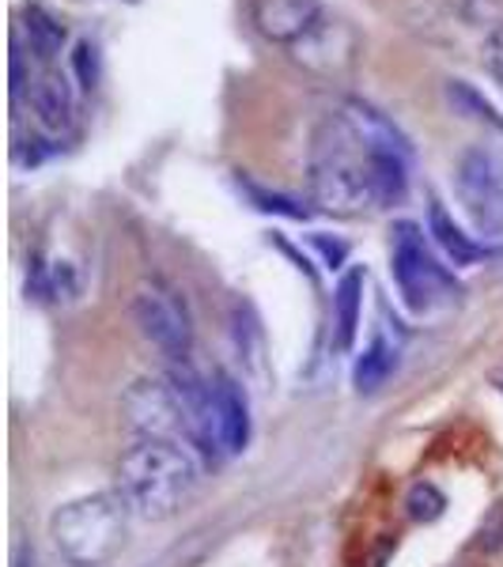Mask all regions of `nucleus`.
Segmentation results:
<instances>
[{
  "label": "nucleus",
  "instance_id": "1",
  "mask_svg": "<svg viewBox=\"0 0 503 567\" xmlns=\"http://www.w3.org/2000/svg\"><path fill=\"white\" fill-rule=\"evenodd\" d=\"M374 152H387V148H371L345 122L341 110L326 114L318 122L315 136H310V155H307L310 200L322 213L333 216H360L368 208H379V200H374V178H371Z\"/></svg>",
  "mask_w": 503,
  "mask_h": 567
},
{
  "label": "nucleus",
  "instance_id": "2",
  "mask_svg": "<svg viewBox=\"0 0 503 567\" xmlns=\"http://www.w3.org/2000/svg\"><path fill=\"white\" fill-rule=\"evenodd\" d=\"M197 488V465L189 454L163 439H141L122 454L117 492L144 523H167L189 503Z\"/></svg>",
  "mask_w": 503,
  "mask_h": 567
},
{
  "label": "nucleus",
  "instance_id": "3",
  "mask_svg": "<svg viewBox=\"0 0 503 567\" xmlns=\"http://www.w3.org/2000/svg\"><path fill=\"white\" fill-rule=\"evenodd\" d=\"M130 503L122 492H99V496L72 499L53 511L50 537L61 560L72 567H103L125 548L130 537Z\"/></svg>",
  "mask_w": 503,
  "mask_h": 567
},
{
  "label": "nucleus",
  "instance_id": "4",
  "mask_svg": "<svg viewBox=\"0 0 503 567\" xmlns=\"http://www.w3.org/2000/svg\"><path fill=\"white\" fill-rule=\"evenodd\" d=\"M390 277H394L401 299L409 310L428 315L435 307H446L462 296L459 280L435 261V254L428 250L424 231L409 219L394 224V239H390Z\"/></svg>",
  "mask_w": 503,
  "mask_h": 567
},
{
  "label": "nucleus",
  "instance_id": "5",
  "mask_svg": "<svg viewBox=\"0 0 503 567\" xmlns=\"http://www.w3.org/2000/svg\"><path fill=\"white\" fill-rule=\"evenodd\" d=\"M454 189L481 235H503V155L473 144L454 163Z\"/></svg>",
  "mask_w": 503,
  "mask_h": 567
},
{
  "label": "nucleus",
  "instance_id": "6",
  "mask_svg": "<svg viewBox=\"0 0 503 567\" xmlns=\"http://www.w3.org/2000/svg\"><path fill=\"white\" fill-rule=\"evenodd\" d=\"M133 318L141 333L171 360H186L194 349V322H189V307L171 284L148 280L136 288L133 296Z\"/></svg>",
  "mask_w": 503,
  "mask_h": 567
},
{
  "label": "nucleus",
  "instance_id": "7",
  "mask_svg": "<svg viewBox=\"0 0 503 567\" xmlns=\"http://www.w3.org/2000/svg\"><path fill=\"white\" fill-rule=\"evenodd\" d=\"M175 401L182 409V424H186V439L197 446L205 458H219L224 451V435H219V405H216V386H208L201 374L189 368L186 360H178L167 374Z\"/></svg>",
  "mask_w": 503,
  "mask_h": 567
},
{
  "label": "nucleus",
  "instance_id": "8",
  "mask_svg": "<svg viewBox=\"0 0 503 567\" xmlns=\"http://www.w3.org/2000/svg\"><path fill=\"white\" fill-rule=\"evenodd\" d=\"M125 420H130L133 432H141L144 439H163V443H175L186 435L182 424V409L175 401L171 382L160 379H136L122 398Z\"/></svg>",
  "mask_w": 503,
  "mask_h": 567
},
{
  "label": "nucleus",
  "instance_id": "9",
  "mask_svg": "<svg viewBox=\"0 0 503 567\" xmlns=\"http://www.w3.org/2000/svg\"><path fill=\"white\" fill-rule=\"evenodd\" d=\"M254 31L265 42L304 45L322 27V0H246Z\"/></svg>",
  "mask_w": 503,
  "mask_h": 567
},
{
  "label": "nucleus",
  "instance_id": "10",
  "mask_svg": "<svg viewBox=\"0 0 503 567\" xmlns=\"http://www.w3.org/2000/svg\"><path fill=\"white\" fill-rule=\"evenodd\" d=\"M31 106H34V114H39L45 133H65L72 125V114H76V91H72L65 72L50 69L42 80H34Z\"/></svg>",
  "mask_w": 503,
  "mask_h": 567
},
{
  "label": "nucleus",
  "instance_id": "11",
  "mask_svg": "<svg viewBox=\"0 0 503 567\" xmlns=\"http://www.w3.org/2000/svg\"><path fill=\"white\" fill-rule=\"evenodd\" d=\"M216 405H219V435L227 454H243L250 443V401L246 390L227 374H216Z\"/></svg>",
  "mask_w": 503,
  "mask_h": 567
},
{
  "label": "nucleus",
  "instance_id": "12",
  "mask_svg": "<svg viewBox=\"0 0 503 567\" xmlns=\"http://www.w3.org/2000/svg\"><path fill=\"white\" fill-rule=\"evenodd\" d=\"M428 231H432V239L439 243V250L451 258V265H459V269H465V265H478L489 258V246L484 243H473L470 235L462 231L459 224H454V216L446 213L439 200H432L428 205Z\"/></svg>",
  "mask_w": 503,
  "mask_h": 567
},
{
  "label": "nucleus",
  "instance_id": "13",
  "mask_svg": "<svg viewBox=\"0 0 503 567\" xmlns=\"http://www.w3.org/2000/svg\"><path fill=\"white\" fill-rule=\"evenodd\" d=\"M360 307H363V269H349L333 288V349L349 352L360 329Z\"/></svg>",
  "mask_w": 503,
  "mask_h": 567
},
{
  "label": "nucleus",
  "instance_id": "14",
  "mask_svg": "<svg viewBox=\"0 0 503 567\" xmlns=\"http://www.w3.org/2000/svg\"><path fill=\"white\" fill-rule=\"evenodd\" d=\"M23 34H27L31 53L42 61V65L58 61L61 50H65V42H69V27L61 23L53 12H45L42 4H27L23 8Z\"/></svg>",
  "mask_w": 503,
  "mask_h": 567
},
{
  "label": "nucleus",
  "instance_id": "15",
  "mask_svg": "<svg viewBox=\"0 0 503 567\" xmlns=\"http://www.w3.org/2000/svg\"><path fill=\"white\" fill-rule=\"evenodd\" d=\"M394 368H398L394 344H387L382 337H374L368 349H363L360 360H356V368H352L356 393H379L382 386H387L390 374H394Z\"/></svg>",
  "mask_w": 503,
  "mask_h": 567
},
{
  "label": "nucleus",
  "instance_id": "16",
  "mask_svg": "<svg viewBox=\"0 0 503 567\" xmlns=\"http://www.w3.org/2000/svg\"><path fill=\"white\" fill-rule=\"evenodd\" d=\"M446 103L454 106V114L473 117V122H484L489 130L503 133V114L489 103V99L481 95L478 87L465 84V80H446Z\"/></svg>",
  "mask_w": 503,
  "mask_h": 567
},
{
  "label": "nucleus",
  "instance_id": "17",
  "mask_svg": "<svg viewBox=\"0 0 503 567\" xmlns=\"http://www.w3.org/2000/svg\"><path fill=\"white\" fill-rule=\"evenodd\" d=\"M239 189L246 197H250V205L258 208V213H273V216H288V219H310L315 208L304 205L299 197H288V194H277V189H265L258 186L254 178L239 175Z\"/></svg>",
  "mask_w": 503,
  "mask_h": 567
},
{
  "label": "nucleus",
  "instance_id": "18",
  "mask_svg": "<svg viewBox=\"0 0 503 567\" xmlns=\"http://www.w3.org/2000/svg\"><path fill=\"white\" fill-rule=\"evenodd\" d=\"M235 344H239V352L246 355L250 371L265 374V363H261L265 341H261V326L254 322V310L250 307H235Z\"/></svg>",
  "mask_w": 503,
  "mask_h": 567
},
{
  "label": "nucleus",
  "instance_id": "19",
  "mask_svg": "<svg viewBox=\"0 0 503 567\" xmlns=\"http://www.w3.org/2000/svg\"><path fill=\"white\" fill-rule=\"evenodd\" d=\"M446 511V496L435 488V484H428V481H420L409 488V496H406V515L413 518V523H435L439 515Z\"/></svg>",
  "mask_w": 503,
  "mask_h": 567
},
{
  "label": "nucleus",
  "instance_id": "20",
  "mask_svg": "<svg viewBox=\"0 0 503 567\" xmlns=\"http://www.w3.org/2000/svg\"><path fill=\"white\" fill-rule=\"evenodd\" d=\"M72 76H76V84L91 91L99 84V76H103V58H99V45L91 39H80L72 45Z\"/></svg>",
  "mask_w": 503,
  "mask_h": 567
},
{
  "label": "nucleus",
  "instance_id": "21",
  "mask_svg": "<svg viewBox=\"0 0 503 567\" xmlns=\"http://www.w3.org/2000/svg\"><path fill=\"white\" fill-rule=\"evenodd\" d=\"M451 12L470 27H500V0H451Z\"/></svg>",
  "mask_w": 503,
  "mask_h": 567
},
{
  "label": "nucleus",
  "instance_id": "22",
  "mask_svg": "<svg viewBox=\"0 0 503 567\" xmlns=\"http://www.w3.org/2000/svg\"><path fill=\"white\" fill-rule=\"evenodd\" d=\"M478 548H484V553H500L503 548V503H496V507L481 518Z\"/></svg>",
  "mask_w": 503,
  "mask_h": 567
},
{
  "label": "nucleus",
  "instance_id": "23",
  "mask_svg": "<svg viewBox=\"0 0 503 567\" xmlns=\"http://www.w3.org/2000/svg\"><path fill=\"white\" fill-rule=\"evenodd\" d=\"M484 69H489V76L503 87V23L492 27L489 39H484Z\"/></svg>",
  "mask_w": 503,
  "mask_h": 567
},
{
  "label": "nucleus",
  "instance_id": "24",
  "mask_svg": "<svg viewBox=\"0 0 503 567\" xmlns=\"http://www.w3.org/2000/svg\"><path fill=\"white\" fill-rule=\"evenodd\" d=\"M50 296L53 299H72L76 296V272L69 261H53L50 265Z\"/></svg>",
  "mask_w": 503,
  "mask_h": 567
},
{
  "label": "nucleus",
  "instance_id": "25",
  "mask_svg": "<svg viewBox=\"0 0 503 567\" xmlns=\"http://www.w3.org/2000/svg\"><path fill=\"white\" fill-rule=\"evenodd\" d=\"M310 246L322 254V261L329 265V269H341V265L349 261V243H341V239H329V235H310Z\"/></svg>",
  "mask_w": 503,
  "mask_h": 567
},
{
  "label": "nucleus",
  "instance_id": "26",
  "mask_svg": "<svg viewBox=\"0 0 503 567\" xmlns=\"http://www.w3.org/2000/svg\"><path fill=\"white\" fill-rule=\"evenodd\" d=\"M12 567H34V548H27V545H20V548H16V556H12Z\"/></svg>",
  "mask_w": 503,
  "mask_h": 567
},
{
  "label": "nucleus",
  "instance_id": "27",
  "mask_svg": "<svg viewBox=\"0 0 503 567\" xmlns=\"http://www.w3.org/2000/svg\"><path fill=\"white\" fill-rule=\"evenodd\" d=\"M492 382H496V386H500V393H503V368H500L496 374H492Z\"/></svg>",
  "mask_w": 503,
  "mask_h": 567
}]
</instances>
